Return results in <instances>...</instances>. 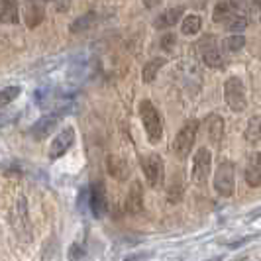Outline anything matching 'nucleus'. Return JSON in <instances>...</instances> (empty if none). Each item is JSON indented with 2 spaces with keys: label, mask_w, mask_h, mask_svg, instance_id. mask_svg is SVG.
Returning <instances> with one entry per match:
<instances>
[{
  "label": "nucleus",
  "mask_w": 261,
  "mask_h": 261,
  "mask_svg": "<svg viewBox=\"0 0 261 261\" xmlns=\"http://www.w3.org/2000/svg\"><path fill=\"white\" fill-rule=\"evenodd\" d=\"M140 116H142V122H144L147 140L151 144L161 142V138H163V126H161V116H159L155 106L151 105L149 100H142L140 102Z\"/></svg>",
  "instance_id": "f257e3e1"
},
{
  "label": "nucleus",
  "mask_w": 261,
  "mask_h": 261,
  "mask_svg": "<svg viewBox=\"0 0 261 261\" xmlns=\"http://www.w3.org/2000/svg\"><path fill=\"white\" fill-rule=\"evenodd\" d=\"M224 100L232 112H244L248 108L246 89L240 77H230L224 85Z\"/></svg>",
  "instance_id": "f03ea898"
},
{
  "label": "nucleus",
  "mask_w": 261,
  "mask_h": 261,
  "mask_svg": "<svg viewBox=\"0 0 261 261\" xmlns=\"http://www.w3.org/2000/svg\"><path fill=\"white\" fill-rule=\"evenodd\" d=\"M214 191L220 196H232L236 191V169L234 163L222 161L214 175Z\"/></svg>",
  "instance_id": "7ed1b4c3"
},
{
  "label": "nucleus",
  "mask_w": 261,
  "mask_h": 261,
  "mask_svg": "<svg viewBox=\"0 0 261 261\" xmlns=\"http://www.w3.org/2000/svg\"><path fill=\"white\" fill-rule=\"evenodd\" d=\"M196 130H198V122L196 120H189L183 128L179 130V134L175 136V142H173V153L177 157H187L189 151L193 149L196 138Z\"/></svg>",
  "instance_id": "20e7f679"
},
{
  "label": "nucleus",
  "mask_w": 261,
  "mask_h": 261,
  "mask_svg": "<svg viewBox=\"0 0 261 261\" xmlns=\"http://www.w3.org/2000/svg\"><path fill=\"white\" fill-rule=\"evenodd\" d=\"M142 169L151 187H159L163 183V159L157 153H147L142 159Z\"/></svg>",
  "instance_id": "39448f33"
},
{
  "label": "nucleus",
  "mask_w": 261,
  "mask_h": 261,
  "mask_svg": "<svg viewBox=\"0 0 261 261\" xmlns=\"http://www.w3.org/2000/svg\"><path fill=\"white\" fill-rule=\"evenodd\" d=\"M210 163L212 155L206 147H200L193 157V181L196 185H204L210 175Z\"/></svg>",
  "instance_id": "423d86ee"
},
{
  "label": "nucleus",
  "mask_w": 261,
  "mask_h": 261,
  "mask_svg": "<svg viewBox=\"0 0 261 261\" xmlns=\"http://www.w3.org/2000/svg\"><path fill=\"white\" fill-rule=\"evenodd\" d=\"M73 142H75V132H73V128L61 130L57 136H55V140L51 142V147H49V159H59L61 155H65L67 149L73 145Z\"/></svg>",
  "instance_id": "0eeeda50"
},
{
  "label": "nucleus",
  "mask_w": 261,
  "mask_h": 261,
  "mask_svg": "<svg viewBox=\"0 0 261 261\" xmlns=\"http://www.w3.org/2000/svg\"><path fill=\"white\" fill-rule=\"evenodd\" d=\"M89 206H91V212L96 216V218H100V216L106 212V208H108L105 185L100 183V181L91 185V193H89Z\"/></svg>",
  "instance_id": "6e6552de"
},
{
  "label": "nucleus",
  "mask_w": 261,
  "mask_h": 261,
  "mask_svg": "<svg viewBox=\"0 0 261 261\" xmlns=\"http://www.w3.org/2000/svg\"><path fill=\"white\" fill-rule=\"evenodd\" d=\"M126 210L130 214H140L144 210V187L140 181L132 183L128 196H126Z\"/></svg>",
  "instance_id": "1a4fd4ad"
},
{
  "label": "nucleus",
  "mask_w": 261,
  "mask_h": 261,
  "mask_svg": "<svg viewBox=\"0 0 261 261\" xmlns=\"http://www.w3.org/2000/svg\"><path fill=\"white\" fill-rule=\"evenodd\" d=\"M246 183L249 187H261V153H251L246 167Z\"/></svg>",
  "instance_id": "9d476101"
},
{
  "label": "nucleus",
  "mask_w": 261,
  "mask_h": 261,
  "mask_svg": "<svg viewBox=\"0 0 261 261\" xmlns=\"http://www.w3.org/2000/svg\"><path fill=\"white\" fill-rule=\"evenodd\" d=\"M183 12H185L183 6H175V8H171V10H165L163 14H159L153 24H155L157 30H167V28H173L179 20H181Z\"/></svg>",
  "instance_id": "9b49d317"
},
{
  "label": "nucleus",
  "mask_w": 261,
  "mask_h": 261,
  "mask_svg": "<svg viewBox=\"0 0 261 261\" xmlns=\"http://www.w3.org/2000/svg\"><path fill=\"white\" fill-rule=\"evenodd\" d=\"M206 124V130H208V140L212 144H220L224 134V118L218 116V114H210L204 120Z\"/></svg>",
  "instance_id": "f8f14e48"
},
{
  "label": "nucleus",
  "mask_w": 261,
  "mask_h": 261,
  "mask_svg": "<svg viewBox=\"0 0 261 261\" xmlns=\"http://www.w3.org/2000/svg\"><path fill=\"white\" fill-rule=\"evenodd\" d=\"M55 122H57V118L55 116H43L39 118L38 122L32 126V136L36 138V140H43V138H47L51 130L55 128Z\"/></svg>",
  "instance_id": "ddd939ff"
},
{
  "label": "nucleus",
  "mask_w": 261,
  "mask_h": 261,
  "mask_svg": "<svg viewBox=\"0 0 261 261\" xmlns=\"http://www.w3.org/2000/svg\"><path fill=\"white\" fill-rule=\"evenodd\" d=\"M244 138L248 144H261V114L253 116L248 122V126L244 130Z\"/></svg>",
  "instance_id": "4468645a"
},
{
  "label": "nucleus",
  "mask_w": 261,
  "mask_h": 261,
  "mask_svg": "<svg viewBox=\"0 0 261 261\" xmlns=\"http://www.w3.org/2000/svg\"><path fill=\"white\" fill-rule=\"evenodd\" d=\"M0 14L4 24H16L18 22V4L16 0H0Z\"/></svg>",
  "instance_id": "2eb2a0df"
},
{
  "label": "nucleus",
  "mask_w": 261,
  "mask_h": 261,
  "mask_svg": "<svg viewBox=\"0 0 261 261\" xmlns=\"http://www.w3.org/2000/svg\"><path fill=\"white\" fill-rule=\"evenodd\" d=\"M234 14V2H228V0H224V2H218L216 6H214V14H212V20L214 22H228Z\"/></svg>",
  "instance_id": "dca6fc26"
},
{
  "label": "nucleus",
  "mask_w": 261,
  "mask_h": 261,
  "mask_svg": "<svg viewBox=\"0 0 261 261\" xmlns=\"http://www.w3.org/2000/svg\"><path fill=\"white\" fill-rule=\"evenodd\" d=\"M106 163H108V171H110V175H114L116 179H126V177H128V165H126L120 157L112 155Z\"/></svg>",
  "instance_id": "f3484780"
},
{
  "label": "nucleus",
  "mask_w": 261,
  "mask_h": 261,
  "mask_svg": "<svg viewBox=\"0 0 261 261\" xmlns=\"http://www.w3.org/2000/svg\"><path fill=\"white\" fill-rule=\"evenodd\" d=\"M165 65V59L157 57V59H151L149 63H145L144 67V83H153L159 73V69Z\"/></svg>",
  "instance_id": "a211bd4d"
},
{
  "label": "nucleus",
  "mask_w": 261,
  "mask_h": 261,
  "mask_svg": "<svg viewBox=\"0 0 261 261\" xmlns=\"http://www.w3.org/2000/svg\"><path fill=\"white\" fill-rule=\"evenodd\" d=\"M204 63L212 69H222L226 65V57L218 51V47H212L208 51H204Z\"/></svg>",
  "instance_id": "6ab92c4d"
},
{
  "label": "nucleus",
  "mask_w": 261,
  "mask_h": 261,
  "mask_svg": "<svg viewBox=\"0 0 261 261\" xmlns=\"http://www.w3.org/2000/svg\"><path fill=\"white\" fill-rule=\"evenodd\" d=\"M94 20H96V14L94 12L83 14L81 18H77V20L71 24V32H73V34H77V32H85V30H89V28L94 24Z\"/></svg>",
  "instance_id": "aec40b11"
},
{
  "label": "nucleus",
  "mask_w": 261,
  "mask_h": 261,
  "mask_svg": "<svg viewBox=\"0 0 261 261\" xmlns=\"http://www.w3.org/2000/svg\"><path fill=\"white\" fill-rule=\"evenodd\" d=\"M200 26H202V22H200L198 16H187V18L183 20L181 32H183L185 36H195L196 32L200 30Z\"/></svg>",
  "instance_id": "412c9836"
},
{
  "label": "nucleus",
  "mask_w": 261,
  "mask_h": 261,
  "mask_svg": "<svg viewBox=\"0 0 261 261\" xmlns=\"http://www.w3.org/2000/svg\"><path fill=\"white\" fill-rule=\"evenodd\" d=\"M222 45H224V49H226V51L236 53L246 45V38H244V36H240V34H234V36H230V38L224 39Z\"/></svg>",
  "instance_id": "4be33fe9"
},
{
  "label": "nucleus",
  "mask_w": 261,
  "mask_h": 261,
  "mask_svg": "<svg viewBox=\"0 0 261 261\" xmlns=\"http://www.w3.org/2000/svg\"><path fill=\"white\" fill-rule=\"evenodd\" d=\"M226 28H228L230 32L240 34L242 30H246V28H248V18H246V16H232V18L226 22Z\"/></svg>",
  "instance_id": "5701e85b"
},
{
  "label": "nucleus",
  "mask_w": 261,
  "mask_h": 261,
  "mask_svg": "<svg viewBox=\"0 0 261 261\" xmlns=\"http://www.w3.org/2000/svg\"><path fill=\"white\" fill-rule=\"evenodd\" d=\"M20 92H22L20 87H6V89L2 91V94H0V102H2V106H6L8 102H12L14 98H18Z\"/></svg>",
  "instance_id": "b1692460"
},
{
  "label": "nucleus",
  "mask_w": 261,
  "mask_h": 261,
  "mask_svg": "<svg viewBox=\"0 0 261 261\" xmlns=\"http://www.w3.org/2000/svg\"><path fill=\"white\" fill-rule=\"evenodd\" d=\"M175 41H177V38H175L173 34H167V36H163V39H161V47H163L165 51H169V49H173Z\"/></svg>",
  "instance_id": "393cba45"
},
{
  "label": "nucleus",
  "mask_w": 261,
  "mask_h": 261,
  "mask_svg": "<svg viewBox=\"0 0 261 261\" xmlns=\"http://www.w3.org/2000/svg\"><path fill=\"white\" fill-rule=\"evenodd\" d=\"M253 2H255V6H259L261 8V0H253Z\"/></svg>",
  "instance_id": "a878e982"
},
{
  "label": "nucleus",
  "mask_w": 261,
  "mask_h": 261,
  "mask_svg": "<svg viewBox=\"0 0 261 261\" xmlns=\"http://www.w3.org/2000/svg\"><path fill=\"white\" fill-rule=\"evenodd\" d=\"M210 261H218V259H210Z\"/></svg>",
  "instance_id": "bb28decb"
}]
</instances>
